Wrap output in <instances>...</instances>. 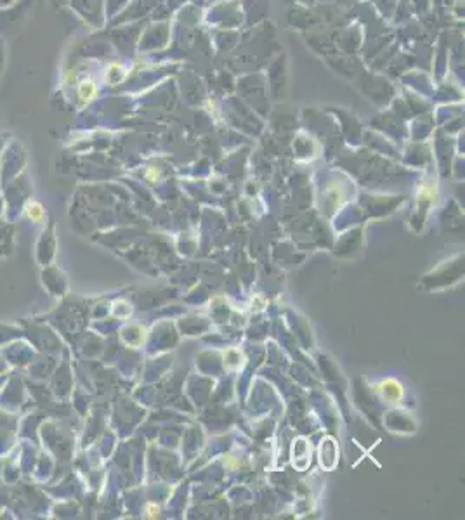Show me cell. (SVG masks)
<instances>
[{
	"label": "cell",
	"mask_w": 465,
	"mask_h": 520,
	"mask_svg": "<svg viewBox=\"0 0 465 520\" xmlns=\"http://www.w3.org/2000/svg\"><path fill=\"white\" fill-rule=\"evenodd\" d=\"M80 94H82L83 99H87V97H90L94 94V87L92 83H83L82 89H80Z\"/></svg>",
	"instance_id": "277c9868"
},
{
	"label": "cell",
	"mask_w": 465,
	"mask_h": 520,
	"mask_svg": "<svg viewBox=\"0 0 465 520\" xmlns=\"http://www.w3.org/2000/svg\"><path fill=\"white\" fill-rule=\"evenodd\" d=\"M226 467H228V468H234V467H236V461L232 460L231 456H228V458H226Z\"/></svg>",
	"instance_id": "8992f818"
},
{
	"label": "cell",
	"mask_w": 465,
	"mask_h": 520,
	"mask_svg": "<svg viewBox=\"0 0 465 520\" xmlns=\"http://www.w3.org/2000/svg\"><path fill=\"white\" fill-rule=\"evenodd\" d=\"M377 394L384 399L387 404H398L403 399V387L396 380H384L375 387Z\"/></svg>",
	"instance_id": "6da1fadb"
},
{
	"label": "cell",
	"mask_w": 465,
	"mask_h": 520,
	"mask_svg": "<svg viewBox=\"0 0 465 520\" xmlns=\"http://www.w3.org/2000/svg\"><path fill=\"white\" fill-rule=\"evenodd\" d=\"M311 461V447L305 439H297L291 447V463L298 470H304Z\"/></svg>",
	"instance_id": "7a4b0ae2"
},
{
	"label": "cell",
	"mask_w": 465,
	"mask_h": 520,
	"mask_svg": "<svg viewBox=\"0 0 465 520\" xmlns=\"http://www.w3.org/2000/svg\"><path fill=\"white\" fill-rule=\"evenodd\" d=\"M148 510H149L148 517H155V515H158V506H153V505H148Z\"/></svg>",
	"instance_id": "5b68a950"
},
{
	"label": "cell",
	"mask_w": 465,
	"mask_h": 520,
	"mask_svg": "<svg viewBox=\"0 0 465 520\" xmlns=\"http://www.w3.org/2000/svg\"><path fill=\"white\" fill-rule=\"evenodd\" d=\"M337 456H339V449H337V444L333 442V439H325L319 447V460L321 465L328 470H332L337 463Z\"/></svg>",
	"instance_id": "3957f363"
}]
</instances>
